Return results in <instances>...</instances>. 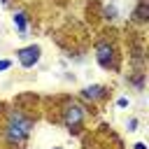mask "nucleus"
I'll return each instance as SVG.
<instances>
[{"label":"nucleus","instance_id":"6","mask_svg":"<svg viewBox=\"0 0 149 149\" xmlns=\"http://www.w3.org/2000/svg\"><path fill=\"white\" fill-rule=\"evenodd\" d=\"M12 21H14V28H16L21 35H26V30H28V14H26L23 9H16L14 16H12Z\"/></svg>","mask_w":149,"mask_h":149},{"label":"nucleus","instance_id":"11","mask_svg":"<svg viewBox=\"0 0 149 149\" xmlns=\"http://www.w3.org/2000/svg\"><path fill=\"white\" fill-rule=\"evenodd\" d=\"M116 107H128V98H119L116 100Z\"/></svg>","mask_w":149,"mask_h":149},{"label":"nucleus","instance_id":"5","mask_svg":"<svg viewBox=\"0 0 149 149\" xmlns=\"http://www.w3.org/2000/svg\"><path fill=\"white\" fill-rule=\"evenodd\" d=\"M105 93H107V88L100 86V84H93V86L81 88V98L84 100H100V98H105Z\"/></svg>","mask_w":149,"mask_h":149},{"label":"nucleus","instance_id":"7","mask_svg":"<svg viewBox=\"0 0 149 149\" xmlns=\"http://www.w3.org/2000/svg\"><path fill=\"white\" fill-rule=\"evenodd\" d=\"M133 19H135L137 23H144V21L149 19V2H147V0H140V2H137L135 12H133Z\"/></svg>","mask_w":149,"mask_h":149},{"label":"nucleus","instance_id":"10","mask_svg":"<svg viewBox=\"0 0 149 149\" xmlns=\"http://www.w3.org/2000/svg\"><path fill=\"white\" fill-rule=\"evenodd\" d=\"M126 128H128V130L133 133V130L137 128V119H128V123H126Z\"/></svg>","mask_w":149,"mask_h":149},{"label":"nucleus","instance_id":"1","mask_svg":"<svg viewBox=\"0 0 149 149\" xmlns=\"http://www.w3.org/2000/svg\"><path fill=\"white\" fill-rule=\"evenodd\" d=\"M30 130H33V119H28L23 112L14 109V112H9V116H7V123H5L2 135H5V140H7L9 144L16 147V144H23V142L28 140Z\"/></svg>","mask_w":149,"mask_h":149},{"label":"nucleus","instance_id":"14","mask_svg":"<svg viewBox=\"0 0 149 149\" xmlns=\"http://www.w3.org/2000/svg\"><path fill=\"white\" fill-rule=\"evenodd\" d=\"M54 149H61V147H54Z\"/></svg>","mask_w":149,"mask_h":149},{"label":"nucleus","instance_id":"4","mask_svg":"<svg viewBox=\"0 0 149 149\" xmlns=\"http://www.w3.org/2000/svg\"><path fill=\"white\" fill-rule=\"evenodd\" d=\"M40 54H42V49H40L37 44H28V47H21V49L16 51L19 63H21L23 68H33V65H37V63H40Z\"/></svg>","mask_w":149,"mask_h":149},{"label":"nucleus","instance_id":"2","mask_svg":"<svg viewBox=\"0 0 149 149\" xmlns=\"http://www.w3.org/2000/svg\"><path fill=\"white\" fill-rule=\"evenodd\" d=\"M95 61L105 68V70H116L119 68V56H116V47L109 40H100L95 44Z\"/></svg>","mask_w":149,"mask_h":149},{"label":"nucleus","instance_id":"13","mask_svg":"<svg viewBox=\"0 0 149 149\" xmlns=\"http://www.w3.org/2000/svg\"><path fill=\"white\" fill-rule=\"evenodd\" d=\"M0 2H2V5H5V7H7V5H9V0H0Z\"/></svg>","mask_w":149,"mask_h":149},{"label":"nucleus","instance_id":"8","mask_svg":"<svg viewBox=\"0 0 149 149\" xmlns=\"http://www.w3.org/2000/svg\"><path fill=\"white\" fill-rule=\"evenodd\" d=\"M102 16H105L107 21H116V16H119V9H116V5H105V9H102Z\"/></svg>","mask_w":149,"mask_h":149},{"label":"nucleus","instance_id":"3","mask_svg":"<svg viewBox=\"0 0 149 149\" xmlns=\"http://www.w3.org/2000/svg\"><path fill=\"white\" fill-rule=\"evenodd\" d=\"M84 116H86V109H84L79 102H68L65 109H63V123H65V128H68L72 135L81 130Z\"/></svg>","mask_w":149,"mask_h":149},{"label":"nucleus","instance_id":"12","mask_svg":"<svg viewBox=\"0 0 149 149\" xmlns=\"http://www.w3.org/2000/svg\"><path fill=\"white\" fill-rule=\"evenodd\" d=\"M133 149H147V144H144V142H135V144H133Z\"/></svg>","mask_w":149,"mask_h":149},{"label":"nucleus","instance_id":"9","mask_svg":"<svg viewBox=\"0 0 149 149\" xmlns=\"http://www.w3.org/2000/svg\"><path fill=\"white\" fill-rule=\"evenodd\" d=\"M9 68H12V61L2 58V61H0V72H5V70H9Z\"/></svg>","mask_w":149,"mask_h":149}]
</instances>
